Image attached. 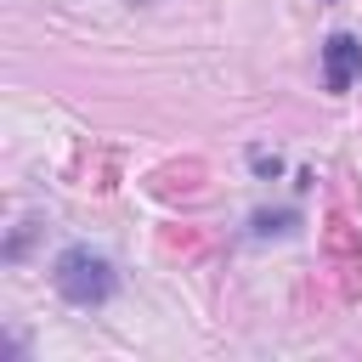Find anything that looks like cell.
Masks as SVG:
<instances>
[{"label":"cell","mask_w":362,"mask_h":362,"mask_svg":"<svg viewBox=\"0 0 362 362\" xmlns=\"http://www.w3.org/2000/svg\"><path fill=\"white\" fill-rule=\"evenodd\" d=\"M51 283H57V294H62L68 305H79V311H96V305H107V300L119 294V272H113V260L96 255V249H85V243H74V249L57 255Z\"/></svg>","instance_id":"6da1fadb"},{"label":"cell","mask_w":362,"mask_h":362,"mask_svg":"<svg viewBox=\"0 0 362 362\" xmlns=\"http://www.w3.org/2000/svg\"><path fill=\"white\" fill-rule=\"evenodd\" d=\"M362 79V40L356 34H328L322 40V85L334 96H345Z\"/></svg>","instance_id":"7a4b0ae2"},{"label":"cell","mask_w":362,"mask_h":362,"mask_svg":"<svg viewBox=\"0 0 362 362\" xmlns=\"http://www.w3.org/2000/svg\"><path fill=\"white\" fill-rule=\"evenodd\" d=\"M294 226V215L283 209V215H255V232H288Z\"/></svg>","instance_id":"3957f363"},{"label":"cell","mask_w":362,"mask_h":362,"mask_svg":"<svg viewBox=\"0 0 362 362\" xmlns=\"http://www.w3.org/2000/svg\"><path fill=\"white\" fill-rule=\"evenodd\" d=\"M249 164H255L260 175H277V170H283V158H277V153H260V147L249 153Z\"/></svg>","instance_id":"277c9868"}]
</instances>
